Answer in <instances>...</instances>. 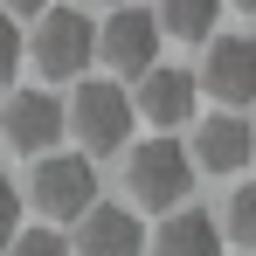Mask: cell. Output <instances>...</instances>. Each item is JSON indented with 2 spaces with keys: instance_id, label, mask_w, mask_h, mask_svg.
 Returning a JSON list of instances; mask_svg holds the SVG:
<instances>
[{
  "instance_id": "6da1fadb",
  "label": "cell",
  "mask_w": 256,
  "mask_h": 256,
  "mask_svg": "<svg viewBox=\"0 0 256 256\" xmlns=\"http://www.w3.org/2000/svg\"><path fill=\"white\" fill-rule=\"evenodd\" d=\"M194 152L180 146V138H146V146H132V166H125V187H132V201L138 208H160V214H173V208H187V194H194Z\"/></svg>"
},
{
  "instance_id": "7a4b0ae2",
  "label": "cell",
  "mask_w": 256,
  "mask_h": 256,
  "mask_svg": "<svg viewBox=\"0 0 256 256\" xmlns=\"http://www.w3.org/2000/svg\"><path fill=\"white\" fill-rule=\"evenodd\" d=\"M62 118L76 125L84 152H125L132 125H138V104H132V90L118 76H90V84H76V97H70Z\"/></svg>"
},
{
  "instance_id": "3957f363",
  "label": "cell",
  "mask_w": 256,
  "mask_h": 256,
  "mask_svg": "<svg viewBox=\"0 0 256 256\" xmlns=\"http://www.w3.org/2000/svg\"><path fill=\"white\" fill-rule=\"evenodd\" d=\"M28 56H35V70L48 84H70V76H84L97 62V21L84 7H42V28H35Z\"/></svg>"
},
{
  "instance_id": "277c9868",
  "label": "cell",
  "mask_w": 256,
  "mask_h": 256,
  "mask_svg": "<svg viewBox=\"0 0 256 256\" xmlns=\"http://www.w3.org/2000/svg\"><path fill=\"white\" fill-rule=\"evenodd\" d=\"M35 208L48 222H84L97 208V166H90V152H42L35 160Z\"/></svg>"
},
{
  "instance_id": "5b68a950",
  "label": "cell",
  "mask_w": 256,
  "mask_h": 256,
  "mask_svg": "<svg viewBox=\"0 0 256 256\" xmlns=\"http://www.w3.org/2000/svg\"><path fill=\"white\" fill-rule=\"evenodd\" d=\"M97 62L118 76V84H138L152 62H160V21L146 14V7H111V21L97 28Z\"/></svg>"
},
{
  "instance_id": "8992f818",
  "label": "cell",
  "mask_w": 256,
  "mask_h": 256,
  "mask_svg": "<svg viewBox=\"0 0 256 256\" xmlns=\"http://www.w3.org/2000/svg\"><path fill=\"white\" fill-rule=\"evenodd\" d=\"M194 84L208 90L222 111H236V104H256V42H250V35H228V42H214Z\"/></svg>"
},
{
  "instance_id": "52a82bcc",
  "label": "cell",
  "mask_w": 256,
  "mask_h": 256,
  "mask_svg": "<svg viewBox=\"0 0 256 256\" xmlns=\"http://www.w3.org/2000/svg\"><path fill=\"white\" fill-rule=\"evenodd\" d=\"M0 125H7V146H14V152L42 160V152H56V138H62V104H56L48 90H14Z\"/></svg>"
},
{
  "instance_id": "ba28073f",
  "label": "cell",
  "mask_w": 256,
  "mask_h": 256,
  "mask_svg": "<svg viewBox=\"0 0 256 256\" xmlns=\"http://www.w3.org/2000/svg\"><path fill=\"white\" fill-rule=\"evenodd\" d=\"M250 160H256V125H250V118L214 111L208 125L194 132V166H201V173H222V180H228V173H242Z\"/></svg>"
},
{
  "instance_id": "9c48e42d",
  "label": "cell",
  "mask_w": 256,
  "mask_h": 256,
  "mask_svg": "<svg viewBox=\"0 0 256 256\" xmlns=\"http://www.w3.org/2000/svg\"><path fill=\"white\" fill-rule=\"evenodd\" d=\"M70 256H146V222L118 201H97L76 228V250Z\"/></svg>"
},
{
  "instance_id": "30bf717a",
  "label": "cell",
  "mask_w": 256,
  "mask_h": 256,
  "mask_svg": "<svg viewBox=\"0 0 256 256\" xmlns=\"http://www.w3.org/2000/svg\"><path fill=\"white\" fill-rule=\"evenodd\" d=\"M194 97H201V84L187 76V70H166V62H152L146 76H138V118H152L160 132H173V125H187L194 118Z\"/></svg>"
},
{
  "instance_id": "8fae6325",
  "label": "cell",
  "mask_w": 256,
  "mask_h": 256,
  "mask_svg": "<svg viewBox=\"0 0 256 256\" xmlns=\"http://www.w3.org/2000/svg\"><path fill=\"white\" fill-rule=\"evenodd\" d=\"M152 256H222V222L208 208H173V222L152 236Z\"/></svg>"
},
{
  "instance_id": "7c38bea8",
  "label": "cell",
  "mask_w": 256,
  "mask_h": 256,
  "mask_svg": "<svg viewBox=\"0 0 256 256\" xmlns=\"http://www.w3.org/2000/svg\"><path fill=\"white\" fill-rule=\"evenodd\" d=\"M214 14H222V0H160V35L173 42H208L214 35Z\"/></svg>"
},
{
  "instance_id": "4fadbf2b",
  "label": "cell",
  "mask_w": 256,
  "mask_h": 256,
  "mask_svg": "<svg viewBox=\"0 0 256 256\" xmlns=\"http://www.w3.org/2000/svg\"><path fill=\"white\" fill-rule=\"evenodd\" d=\"M228 236H236L242 250H256V180H242L236 201H228Z\"/></svg>"
},
{
  "instance_id": "5bb4252c",
  "label": "cell",
  "mask_w": 256,
  "mask_h": 256,
  "mask_svg": "<svg viewBox=\"0 0 256 256\" xmlns=\"http://www.w3.org/2000/svg\"><path fill=\"white\" fill-rule=\"evenodd\" d=\"M7 256H70V242H62V228H21Z\"/></svg>"
},
{
  "instance_id": "9a60e30c",
  "label": "cell",
  "mask_w": 256,
  "mask_h": 256,
  "mask_svg": "<svg viewBox=\"0 0 256 256\" xmlns=\"http://www.w3.org/2000/svg\"><path fill=\"white\" fill-rule=\"evenodd\" d=\"M21 56H28V42H21V28H14V14L0 7V84H14V70H21Z\"/></svg>"
},
{
  "instance_id": "2e32d148",
  "label": "cell",
  "mask_w": 256,
  "mask_h": 256,
  "mask_svg": "<svg viewBox=\"0 0 256 256\" xmlns=\"http://www.w3.org/2000/svg\"><path fill=\"white\" fill-rule=\"evenodd\" d=\"M14 236H21V194H14V180L0 173V250H7Z\"/></svg>"
},
{
  "instance_id": "e0dca14e",
  "label": "cell",
  "mask_w": 256,
  "mask_h": 256,
  "mask_svg": "<svg viewBox=\"0 0 256 256\" xmlns=\"http://www.w3.org/2000/svg\"><path fill=\"white\" fill-rule=\"evenodd\" d=\"M48 0H7V14H42Z\"/></svg>"
},
{
  "instance_id": "ac0fdd59",
  "label": "cell",
  "mask_w": 256,
  "mask_h": 256,
  "mask_svg": "<svg viewBox=\"0 0 256 256\" xmlns=\"http://www.w3.org/2000/svg\"><path fill=\"white\" fill-rule=\"evenodd\" d=\"M236 7H256V0H236Z\"/></svg>"
},
{
  "instance_id": "d6986e66",
  "label": "cell",
  "mask_w": 256,
  "mask_h": 256,
  "mask_svg": "<svg viewBox=\"0 0 256 256\" xmlns=\"http://www.w3.org/2000/svg\"><path fill=\"white\" fill-rule=\"evenodd\" d=\"M111 7H118V0H111Z\"/></svg>"
}]
</instances>
